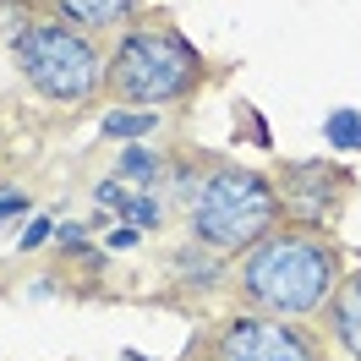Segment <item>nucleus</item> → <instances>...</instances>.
I'll return each mask as SVG.
<instances>
[{"label":"nucleus","instance_id":"1","mask_svg":"<svg viewBox=\"0 0 361 361\" xmlns=\"http://www.w3.org/2000/svg\"><path fill=\"white\" fill-rule=\"evenodd\" d=\"M339 285V257L317 235H263L241 257V295L269 317H307Z\"/></svg>","mask_w":361,"mask_h":361},{"label":"nucleus","instance_id":"2","mask_svg":"<svg viewBox=\"0 0 361 361\" xmlns=\"http://www.w3.org/2000/svg\"><path fill=\"white\" fill-rule=\"evenodd\" d=\"M197 82V49L186 44L180 33H164V27H137L115 44V61H110V93L126 99V104H170L180 93H192Z\"/></svg>","mask_w":361,"mask_h":361},{"label":"nucleus","instance_id":"3","mask_svg":"<svg viewBox=\"0 0 361 361\" xmlns=\"http://www.w3.org/2000/svg\"><path fill=\"white\" fill-rule=\"evenodd\" d=\"M279 214V197L263 176L252 170H214L192 197V230L203 247L219 252H247L252 241H263Z\"/></svg>","mask_w":361,"mask_h":361},{"label":"nucleus","instance_id":"4","mask_svg":"<svg viewBox=\"0 0 361 361\" xmlns=\"http://www.w3.org/2000/svg\"><path fill=\"white\" fill-rule=\"evenodd\" d=\"M17 66L33 88L55 99V104H82L99 77H104V61L82 27L71 23H33L17 33Z\"/></svg>","mask_w":361,"mask_h":361},{"label":"nucleus","instance_id":"5","mask_svg":"<svg viewBox=\"0 0 361 361\" xmlns=\"http://www.w3.org/2000/svg\"><path fill=\"white\" fill-rule=\"evenodd\" d=\"M225 361H317V350L279 317H241L219 339Z\"/></svg>","mask_w":361,"mask_h":361},{"label":"nucleus","instance_id":"6","mask_svg":"<svg viewBox=\"0 0 361 361\" xmlns=\"http://www.w3.org/2000/svg\"><path fill=\"white\" fill-rule=\"evenodd\" d=\"M345 197V176L334 164H290L285 170V208L301 225H323Z\"/></svg>","mask_w":361,"mask_h":361},{"label":"nucleus","instance_id":"7","mask_svg":"<svg viewBox=\"0 0 361 361\" xmlns=\"http://www.w3.org/2000/svg\"><path fill=\"white\" fill-rule=\"evenodd\" d=\"M329 329H334V339L350 356H361V274L334 285V295H329Z\"/></svg>","mask_w":361,"mask_h":361},{"label":"nucleus","instance_id":"8","mask_svg":"<svg viewBox=\"0 0 361 361\" xmlns=\"http://www.w3.org/2000/svg\"><path fill=\"white\" fill-rule=\"evenodd\" d=\"M55 11L66 17L71 27H115V23H126L137 11V0H55Z\"/></svg>","mask_w":361,"mask_h":361},{"label":"nucleus","instance_id":"9","mask_svg":"<svg viewBox=\"0 0 361 361\" xmlns=\"http://www.w3.org/2000/svg\"><path fill=\"white\" fill-rule=\"evenodd\" d=\"M323 132H329L334 148H361V110H334Z\"/></svg>","mask_w":361,"mask_h":361},{"label":"nucleus","instance_id":"10","mask_svg":"<svg viewBox=\"0 0 361 361\" xmlns=\"http://www.w3.org/2000/svg\"><path fill=\"white\" fill-rule=\"evenodd\" d=\"M154 126V115L148 110H121V115H104V132L110 137H142Z\"/></svg>","mask_w":361,"mask_h":361},{"label":"nucleus","instance_id":"11","mask_svg":"<svg viewBox=\"0 0 361 361\" xmlns=\"http://www.w3.org/2000/svg\"><path fill=\"white\" fill-rule=\"evenodd\" d=\"M121 176H132L137 186H142V180L154 176V154H142V148H126V154H121Z\"/></svg>","mask_w":361,"mask_h":361},{"label":"nucleus","instance_id":"12","mask_svg":"<svg viewBox=\"0 0 361 361\" xmlns=\"http://www.w3.org/2000/svg\"><path fill=\"white\" fill-rule=\"evenodd\" d=\"M121 208H126V219H132L137 230H142V225H154V214H159L148 197H121Z\"/></svg>","mask_w":361,"mask_h":361},{"label":"nucleus","instance_id":"13","mask_svg":"<svg viewBox=\"0 0 361 361\" xmlns=\"http://www.w3.org/2000/svg\"><path fill=\"white\" fill-rule=\"evenodd\" d=\"M49 230H55V225H49V219H33V225L23 230V252H33V247H39V241H44V235H49Z\"/></svg>","mask_w":361,"mask_h":361},{"label":"nucleus","instance_id":"14","mask_svg":"<svg viewBox=\"0 0 361 361\" xmlns=\"http://www.w3.org/2000/svg\"><path fill=\"white\" fill-rule=\"evenodd\" d=\"M55 235H61L66 247H82V241H88V230H82V225H61V230H55Z\"/></svg>","mask_w":361,"mask_h":361},{"label":"nucleus","instance_id":"15","mask_svg":"<svg viewBox=\"0 0 361 361\" xmlns=\"http://www.w3.org/2000/svg\"><path fill=\"white\" fill-rule=\"evenodd\" d=\"M6 214H23V197H17V192H6V197H0V219H6Z\"/></svg>","mask_w":361,"mask_h":361}]
</instances>
